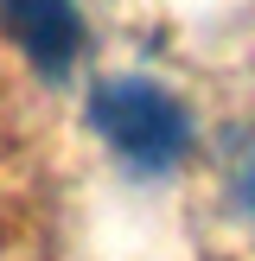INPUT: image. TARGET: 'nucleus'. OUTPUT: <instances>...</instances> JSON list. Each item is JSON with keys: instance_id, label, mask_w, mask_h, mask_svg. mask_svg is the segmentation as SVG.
<instances>
[{"instance_id": "nucleus-3", "label": "nucleus", "mask_w": 255, "mask_h": 261, "mask_svg": "<svg viewBox=\"0 0 255 261\" xmlns=\"http://www.w3.org/2000/svg\"><path fill=\"white\" fill-rule=\"evenodd\" d=\"M236 204H242V217H255V153L236 166Z\"/></svg>"}, {"instance_id": "nucleus-2", "label": "nucleus", "mask_w": 255, "mask_h": 261, "mask_svg": "<svg viewBox=\"0 0 255 261\" xmlns=\"http://www.w3.org/2000/svg\"><path fill=\"white\" fill-rule=\"evenodd\" d=\"M0 25H7V38L38 70H64L83 51V19H76L70 0H7L0 7Z\"/></svg>"}, {"instance_id": "nucleus-1", "label": "nucleus", "mask_w": 255, "mask_h": 261, "mask_svg": "<svg viewBox=\"0 0 255 261\" xmlns=\"http://www.w3.org/2000/svg\"><path fill=\"white\" fill-rule=\"evenodd\" d=\"M89 127L128 172H172L191 153V109L153 76H109L89 96Z\"/></svg>"}]
</instances>
